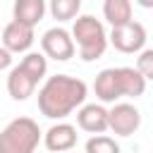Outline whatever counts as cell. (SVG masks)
Returning <instances> with one entry per match:
<instances>
[{
  "label": "cell",
  "mask_w": 153,
  "mask_h": 153,
  "mask_svg": "<svg viewBox=\"0 0 153 153\" xmlns=\"http://www.w3.org/2000/svg\"><path fill=\"white\" fill-rule=\"evenodd\" d=\"M136 69L146 76V81H153V48H146L136 57Z\"/></svg>",
  "instance_id": "ac0fdd59"
},
{
  "label": "cell",
  "mask_w": 153,
  "mask_h": 153,
  "mask_svg": "<svg viewBox=\"0 0 153 153\" xmlns=\"http://www.w3.org/2000/svg\"><path fill=\"white\" fill-rule=\"evenodd\" d=\"M88 96V86L69 74H55L48 76L45 84L38 91V110L48 120H65L76 108L84 105Z\"/></svg>",
  "instance_id": "6da1fadb"
},
{
  "label": "cell",
  "mask_w": 153,
  "mask_h": 153,
  "mask_svg": "<svg viewBox=\"0 0 153 153\" xmlns=\"http://www.w3.org/2000/svg\"><path fill=\"white\" fill-rule=\"evenodd\" d=\"M19 65H22L29 74H33L38 81L48 74V60H45V55H41V53H26Z\"/></svg>",
  "instance_id": "2e32d148"
},
{
  "label": "cell",
  "mask_w": 153,
  "mask_h": 153,
  "mask_svg": "<svg viewBox=\"0 0 153 153\" xmlns=\"http://www.w3.org/2000/svg\"><path fill=\"white\" fill-rule=\"evenodd\" d=\"M50 5V14L53 19L57 22H69V19H76L79 17V10H81V0H48Z\"/></svg>",
  "instance_id": "9a60e30c"
},
{
  "label": "cell",
  "mask_w": 153,
  "mask_h": 153,
  "mask_svg": "<svg viewBox=\"0 0 153 153\" xmlns=\"http://www.w3.org/2000/svg\"><path fill=\"white\" fill-rule=\"evenodd\" d=\"M76 124L88 134H103L105 129H110V110L98 103H86L76 110Z\"/></svg>",
  "instance_id": "52a82bcc"
},
{
  "label": "cell",
  "mask_w": 153,
  "mask_h": 153,
  "mask_svg": "<svg viewBox=\"0 0 153 153\" xmlns=\"http://www.w3.org/2000/svg\"><path fill=\"white\" fill-rule=\"evenodd\" d=\"M141 7H146V10H153V0H136Z\"/></svg>",
  "instance_id": "ffe728a7"
},
{
  "label": "cell",
  "mask_w": 153,
  "mask_h": 153,
  "mask_svg": "<svg viewBox=\"0 0 153 153\" xmlns=\"http://www.w3.org/2000/svg\"><path fill=\"white\" fill-rule=\"evenodd\" d=\"M65 153H69V151H65Z\"/></svg>",
  "instance_id": "44dd1931"
},
{
  "label": "cell",
  "mask_w": 153,
  "mask_h": 153,
  "mask_svg": "<svg viewBox=\"0 0 153 153\" xmlns=\"http://www.w3.org/2000/svg\"><path fill=\"white\" fill-rule=\"evenodd\" d=\"M41 48H43V55L50 57V60H57V62H67L69 57H74V50H76V43H74V36L62 29V26H53L43 33L41 38Z\"/></svg>",
  "instance_id": "277c9868"
},
{
  "label": "cell",
  "mask_w": 153,
  "mask_h": 153,
  "mask_svg": "<svg viewBox=\"0 0 153 153\" xmlns=\"http://www.w3.org/2000/svg\"><path fill=\"white\" fill-rule=\"evenodd\" d=\"M93 91L96 98L100 103H115L117 98H122V88H120V79H117V67L103 69L96 81H93Z\"/></svg>",
  "instance_id": "8fae6325"
},
{
  "label": "cell",
  "mask_w": 153,
  "mask_h": 153,
  "mask_svg": "<svg viewBox=\"0 0 153 153\" xmlns=\"http://www.w3.org/2000/svg\"><path fill=\"white\" fill-rule=\"evenodd\" d=\"M72 36H74V43L79 45V57L84 62H93V60L103 57V53L110 43V36L105 33L103 22H98L91 14H81L74 19Z\"/></svg>",
  "instance_id": "7a4b0ae2"
},
{
  "label": "cell",
  "mask_w": 153,
  "mask_h": 153,
  "mask_svg": "<svg viewBox=\"0 0 153 153\" xmlns=\"http://www.w3.org/2000/svg\"><path fill=\"white\" fill-rule=\"evenodd\" d=\"M43 143L48 151L53 153H65V151H72L76 146V127L74 124H67V122H57L53 124L45 134H43Z\"/></svg>",
  "instance_id": "9c48e42d"
},
{
  "label": "cell",
  "mask_w": 153,
  "mask_h": 153,
  "mask_svg": "<svg viewBox=\"0 0 153 153\" xmlns=\"http://www.w3.org/2000/svg\"><path fill=\"white\" fill-rule=\"evenodd\" d=\"M117 79H120L122 96H127V98L143 96V91H146V76L136 67H117Z\"/></svg>",
  "instance_id": "7c38bea8"
},
{
  "label": "cell",
  "mask_w": 153,
  "mask_h": 153,
  "mask_svg": "<svg viewBox=\"0 0 153 153\" xmlns=\"http://www.w3.org/2000/svg\"><path fill=\"white\" fill-rule=\"evenodd\" d=\"M103 17L108 19L110 26H122L131 22V0H105Z\"/></svg>",
  "instance_id": "5bb4252c"
},
{
  "label": "cell",
  "mask_w": 153,
  "mask_h": 153,
  "mask_svg": "<svg viewBox=\"0 0 153 153\" xmlns=\"http://www.w3.org/2000/svg\"><path fill=\"white\" fill-rule=\"evenodd\" d=\"M110 43L115 50L124 53V55H131V53H141L143 45H146V29L143 24L139 22H127L122 26H112L110 31Z\"/></svg>",
  "instance_id": "5b68a950"
},
{
  "label": "cell",
  "mask_w": 153,
  "mask_h": 153,
  "mask_svg": "<svg viewBox=\"0 0 153 153\" xmlns=\"http://www.w3.org/2000/svg\"><path fill=\"white\" fill-rule=\"evenodd\" d=\"M10 67H12V53L5 45H0V72L2 69H10Z\"/></svg>",
  "instance_id": "d6986e66"
},
{
  "label": "cell",
  "mask_w": 153,
  "mask_h": 153,
  "mask_svg": "<svg viewBox=\"0 0 153 153\" xmlns=\"http://www.w3.org/2000/svg\"><path fill=\"white\" fill-rule=\"evenodd\" d=\"M86 153H120V143L105 134H96L86 141Z\"/></svg>",
  "instance_id": "e0dca14e"
},
{
  "label": "cell",
  "mask_w": 153,
  "mask_h": 153,
  "mask_svg": "<svg viewBox=\"0 0 153 153\" xmlns=\"http://www.w3.org/2000/svg\"><path fill=\"white\" fill-rule=\"evenodd\" d=\"M36 36H33V26H26L17 19H12L5 29H2V45L14 55V53H29V48L33 45Z\"/></svg>",
  "instance_id": "ba28073f"
},
{
  "label": "cell",
  "mask_w": 153,
  "mask_h": 153,
  "mask_svg": "<svg viewBox=\"0 0 153 153\" xmlns=\"http://www.w3.org/2000/svg\"><path fill=\"white\" fill-rule=\"evenodd\" d=\"M12 14L26 26H36L45 14V0H14Z\"/></svg>",
  "instance_id": "4fadbf2b"
},
{
  "label": "cell",
  "mask_w": 153,
  "mask_h": 153,
  "mask_svg": "<svg viewBox=\"0 0 153 153\" xmlns=\"http://www.w3.org/2000/svg\"><path fill=\"white\" fill-rule=\"evenodd\" d=\"M41 136L38 122L31 117H17L0 131V153H33Z\"/></svg>",
  "instance_id": "3957f363"
},
{
  "label": "cell",
  "mask_w": 153,
  "mask_h": 153,
  "mask_svg": "<svg viewBox=\"0 0 153 153\" xmlns=\"http://www.w3.org/2000/svg\"><path fill=\"white\" fill-rule=\"evenodd\" d=\"M38 86V79L33 74H29L22 65L12 67L10 69V76H7V93L14 98V100H26L29 96H33Z\"/></svg>",
  "instance_id": "30bf717a"
},
{
  "label": "cell",
  "mask_w": 153,
  "mask_h": 153,
  "mask_svg": "<svg viewBox=\"0 0 153 153\" xmlns=\"http://www.w3.org/2000/svg\"><path fill=\"white\" fill-rule=\"evenodd\" d=\"M141 124V112L131 103H115L110 110V129L117 136H131Z\"/></svg>",
  "instance_id": "8992f818"
}]
</instances>
